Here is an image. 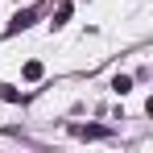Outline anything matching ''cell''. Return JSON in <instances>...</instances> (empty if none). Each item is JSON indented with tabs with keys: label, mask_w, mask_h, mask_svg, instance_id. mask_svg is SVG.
<instances>
[{
	"label": "cell",
	"mask_w": 153,
	"mask_h": 153,
	"mask_svg": "<svg viewBox=\"0 0 153 153\" xmlns=\"http://www.w3.org/2000/svg\"><path fill=\"white\" fill-rule=\"evenodd\" d=\"M33 21H37V8H21V13L8 21V37H13V33H21V29H29Z\"/></svg>",
	"instance_id": "cell-1"
},
{
	"label": "cell",
	"mask_w": 153,
	"mask_h": 153,
	"mask_svg": "<svg viewBox=\"0 0 153 153\" xmlns=\"http://www.w3.org/2000/svg\"><path fill=\"white\" fill-rule=\"evenodd\" d=\"M71 132H75L79 141H100V137H108V128H100V124H71Z\"/></svg>",
	"instance_id": "cell-2"
},
{
	"label": "cell",
	"mask_w": 153,
	"mask_h": 153,
	"mask_svg": "<svg viewBox=\"0 0 153 153\" xmlns=\"http://www.w3.org/2000/svg\"><path fill=\"white\" fill-rule=\"evenodd\" d=\"M71 13H75V8H71V0H66V4H58V13H54V21H50V25H54V29H62L66 21H71Z\"/></svg>",
	"instance_id": "cell-3"
},
{
	"label": "cell",
	"mask_w": 153,
	"mask_h": 153,
	"mask_svg": "<svg viewBox=\"0 0 153 153\" xmlns=\"http://www.w3.org/2000/svg\"><path fill=\"white\" fill-rule=\"evenodd\" d=\"M112 91H116V95H128V91H132V79H128V75H116V79H112Z\"/></svg>",
	"instance_id": "cell-4"
},
{
	"label": "cell",
	"mask_w": 153,
	"mask_h": 153,
	"mask_svg": "<svg viewBox=\"0 0 153 153\" xmlns=\"http://www.w3.org/2000/svg\"><path fill=\"white\" fill-rule=\"evenodd\" d=\"M42 75H46V66H42V62H25V79H29V83H37Z\"/></svg>",
	"instance_id": "cell-5"
},
{
	"label": "cell",
	"mask_w": 153,
	"mask_h": 153,
	"mask_svg": "<svg viewBox=\"0 0 153 153\" xmlns=\"http://www.w3.org/2000/svg\"><path fill=\"white\" fill-rule=\"evenodd\" d=\"M0 100H8V103H21V91H17V87H8V83H0Z\"/></svg>",
	"instance_id": "cell-6"
}]
</instances>
